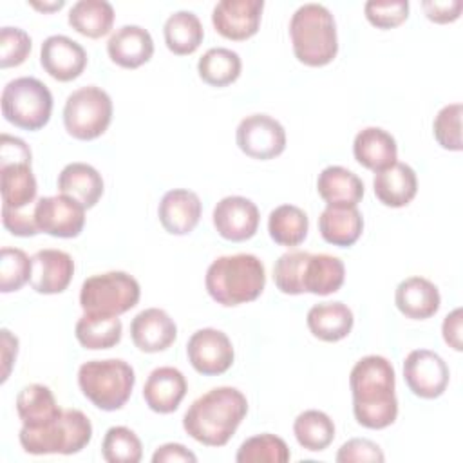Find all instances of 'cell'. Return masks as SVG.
Wrapping results in <instances>:
<instances>
[{"mask_svg": "<svg viewBox=\"0 0 463 463\" xmlns=\"http://www.w3.org/2000/svg\"><path fill=\"white\" fill-rule=\"evenodd\" d=\"M354 420L373 430L385 429L398 416L394 394L396 374L392 364L380 354L360 358L349 374Z\"/></svg>", "mask_w": 463, "mask_h": 463, "instance_id": "6da1fadb", "label": "cell"}, {"mask_svg": "<svg viewBox=\"0 0 463 463\" xmlns=\"http://www.w3.org/2000/svg\"><path fill=\"white\" fill-rule=\"evenodd\" d=\"M248 412L246 396L235 387H213L199 396L183 416V429L206 447H224Z\"/></svg>", "mask_w": 463, "mask_h": 463, "instance_id": "7a4b0ae2", "label": "cell"}, {"mask_svg": "<svg viewBox=\"0 0 463 463\" xmlns=\"http://www.w3.org/2000/svg\"><path fill=\"white\" fill-rule=\"evenodd\" d=\"M208 295L224 307L255 300L266 286L262 260L251 253L222 255L215 259L204 277Z\"/></svg>", "mask_w": 463, "mask_h": 463, "instance_id": "3957f363", "label": "cell"}, {"mask_svg": "<svg viewBox=\"0 0 463 463\" xmlns=\"http://www.w3.org/2000/svg\"><path fill=\"white\" fill-rule=\"evenodd\" d=\"M289 38L297 60L307 67L327 65L338 52L336 24L322 4H304L293 13Z\"/></svg>", "mask_w": 463, "mask_h": 463, "instance_id": "277c9868", "label": "cell"}, {"mask_svg": "<svg viewBox=\"0 0 463 463\" xmlns=\"http://www.w3.org/2000/svg\"><path fill=\"white\" fill-rule=\"evenodd\" d=\"M92 438L90 420L78 409H61V412L42 427L20 429L18 439L27 454H78Z\"/></svg>", "mask_w": 463, "mask_h": 463, "instance_id": "5b68a950", "label": "cell"}, {"mask_svg": "<svg viewBox=\"0 0 463 463\" xmlns=\"http://www.w3.org/2000/svg\"><path fill=\"white\" fill-rule=\"evenodd\" d=\"M136 373L121 358L89 360L78 369V385L83 396L101 411L121 409L134 389Z\"/></svg>", "mask_w": 463, "mask_h": 463, "instance_id": "8992f818", "label": "cell"}, {"mask_svg": "<svg viewBox=\"0 0 463 463\" xmlns=\"http://www.w3.org/2000/svg\"><path fill=\"white\" fill-rule=\"evenodd\" d=\"M29 145L14 136H0V192L2 208L25 210L36 201V177L31 168Z\"/></svg>", "mask_w": 463, "mask_h": 463, "instance_id": "52a82bcc", "label": "cell"}, {"mask_svg": "<svg viewBox=\"0 0 463 463\" xmlns=\"http://www.w3.org/2000/svg\"><path fill=\"white\" fill-rule=\"evenodd\" d=\"M2 116L24 130H40L51 119L52 94L49 87L33 76L11 80L2 90Z\"/></svg>", "mask_w": 463, "mask_h": 463, "instance_id": "ba28073f", "label": "cell"}, {"mask_svg": "<svg viewBox=\"0 0 463 463\" xmlns=\"http://www.w3.org/2000/svg\"><path fill=\"white\" fill-rule=\"evenodd\" d=\"M141 297L139 282L125 271H107L83 280L80 306L83 313L118 317L132 309Z\"/></svg>", "mask_w": 463, "mask_h": 463, "instance_id": "9c48e42d", "label": "cell"}, {"mask_svg": "<svg viewBox=\"0 0 463 463\" xmlns=\"http://www.w3.org/2000/svg\"><path fill=\"white\" fill-rule=\"evenodd\" d=\"M112 121V99L96 85H85L71 92L63 105L65 130L80 139L90 141L99 137Z\"/></svg>", "mask_w": 463, "mask_h": 463, "instance_id": "30bf717a", "label": "cell"}, {"mask_svg": "<svg viewBox=\"0 0 463 463\" xmlns=\"http://www.w3.org/2000/svg\"><path fill=\"white\" fill-rule=\"evenodd\" d=\"M237 146L250 157L268 161L286 148V130L268 114H251L241 119L235 132Z\"/></svg>", "mask_w": 463, "mask_h": 463, "instance_id": "8fae6325", "label": "cell"}, {"mask_svg": "<svg viewBox=\"0 0 463 463\" xmlns=\"http://www.w3.org/2000/svg\"><path fill=\"white\" fill-rule=\"evenodd\" d=\"M33 213L38 232L51 237L72 239L85 226V206L63 194L40 197L33 206Z\"/></svg>", "mask_w": 463, "mask_h": 463, "instance_id": "7c38bea8", "label": "cell"}, {"mask_svg": "<svg viewBox=\"0 0 463 463\" xmlns=\"http://www.w3.org/2000/svg\"><path fill=\"white\" fill-rule=\"evenodd\" d=\"M403 378L414 396L434 400L449 385V365L430 349H414L403 360Z\"/></svg>", "mask_w": 463, "mask_h": 463, "instance_id": "4fadbf2b", "label": "cell"}, {"mask_svg": "<svg viewBox=\"0 0 463 463\" xmlns=\"http://www.w3.org/2000/svg\"><path fill=\"white\" fill-rule=\"evenodd\" d=\"M186 354L192 367L204 376L226 373L235 358L228 335L213 327L197 329L186 342Z\"/></svg>", "mask_w": 463, "mask_h": 463, "instance_id": "5bb4252c", "label": "cell"}, {"mask_svg": "<svg viewBox=\"0 0 463 463\" xmlns=\"http://www.w3.org/2000/svg\"><path fill=\"white\" fill-rule=\"evenodd\" d=\"M217 233L232 242L251 239L259 230L260 213L257 204L242 195L222 197L212 213Z\"/></svg>", "mask_w": 463, "mask_h": 463, "instance_id": "9a60e30c", "label": "cell"}, {"mask_svg": "<svg viewBox=\"0 0 463 463\" xmlns=\"http://www.w3.org/2000/svg\"><path fill=\"white\" fill-rule=\"evenodd\" d=\"M264 0H221L212 11L215 31L235 42H242L257 34Z\"/></svg>", "mask_w": 463, "mask_h": 463, "instance_id": "2e32d148", "label": "cell"}, {"mask_svg": "<svg viewBox=\"0 0 463 463\" xmlns=\"http://www.w3.org/2000/svg\"><path fill=\"white\" fill-rule=\"evenodd\" d=\"M43 71L58 81L76 80L87 67V52L76 40L65 34H52L40 47Z\"/></svg>", "mask_w": 463, "mask_h": 463, "instance_id": "e0dca14e", "label": "cell"}, {"mask_svg": "<svg viewBox=\"0 0 463 463\" xmlns=\"http://www.w3.org/2000/svg\"><path fill=\"white\" fill-rule=\"evenodd\" d=\"M31 269V286L36 293L56 295L69 288L74 275V260L72 257L56 248L38 250L33 257Z\"/></svg>", "mask_w": 463, "mask_h": 463, "instance_id": "ac0fdd59", "label": "cell"}, {"mask_svg": "<svg viewBox=\"0 0 463 463\" xmlns=\"http://www.w3.org/2000/svg\"><path fill=\"white\" fill-rule=\"evenodd\" d=\"M177 336V326L172 317L159 307L139 311L130 322V338L143 353H159L168 349Z\"/></svg>", "mask_w": 463, "mask_h": 463, "instance_id": "d6986e66", "label": "cell"}, {"mask_svg": "<svg viewBox=\"0 0 463 463\" xmlns=\"http://www.w3.org/2000/svg\"><path fill=\"white\" fill-rule=\"evenodd\" d=\"M203 204L195 192L186 188L168 190L157 206L161 226L172 235H188L201 219Z\"/></svg>", "mask_w": 463, "mask_h": 463, "instance_id": "ffe728a7", "label": "cell"}, {"mask_svg": "<svg viewBox=\"0 0 463 463\" xmlns=\"http://www.w3.org/2000/svg\"><path fill=\"white\" fill-rule=\"evenodd\" d=\"M186 391L188 383L184 374L175 367L163 365L156 367L148 374L143 385V398L150 411L159 414H170L177 411Z\"/></svg>", "mask_w": 463, "mask_h": 463, "instance_id": "44dd1931", "label": "cell"}, {"mask_svg": "<svg viewBox=\"0 0 463 463\" xmlns=\"http://www.w3.org/2000/svg\"><path fill=\"white\" fill-rule=\"evenodd\" d=\"M107 52L110 60L123 69H137L154 54V40L141 25H121L109 42Z\"/></svg>", "mask_w": 463, "mask_h": 463, "instance_id": "7402d4cb", "label": "cell"}, {"mask_svg": "<svg viewBox=\"0 0 463 463\" xmlns=\"http://www.w3.org/2000/svg\"><path fill=\"white\" fill-rule=\"evenodd\" d=\"M394 304L402 315L412 320H425L438 313L441 297L434 282L425 277H407L394 291Z\"/></svg>", "mask_w": 463, "mask_h": 463, "instance_id": "603a6c76", "label": "cell"}, {"mask_svg": "<svg viewBox=\"0 0 463 463\" xmlns=\"http://www.w3.org/2000/svg\"><path fill=\"white\" fill-rule=\"evenodd\" d=\"M373 188L376 199L391 208L407 206L418 192V177L412 166L396 161L385 170L374 172Z\"/></svg>", "mask_w": 463, "mask_h": 463, "instance_id": "cb8c5ba5", "label": "cell"}, {"mask_svg": "<svg viewBox=\"0 0 463 463\" xmlns=\"http://www.w3.org/2000/svg\"><path fill=\"white\" fill-rule=\"evenodd\" d=\"M354 159L373 172L389 168L398 159L396 139L380 127L362 128L353 141Z\"/></svg>", "mask_w": 463, "mask_h": 463, "instance_id": "d4e9b609", "label": "cell"}, {"mask_svg": "<svg viewBox=\"0 0 463 463\" xmlns=\"http://www.w3.org/2000/svg\"><path fill=\"white\" fill-rule=\"evenodd\" d=\"M318 230L326 242L349 248L362 235L364 217L356 206L327 204L318 217Z\"/></svg>", "mask_w": 463, "mask_h": 463, "instance_id": "484cf974", "label": "cell"}, {"mask_svg": "<svg viewBox=\"0 0 463 463\" xmlns=\"http://www.w3.org/2000/svg\"><path fill=\"white\" fill-rule=\"evenodd\" d=\"M58 192L72 197L85 208L96 206L99 197L103 195V177L101 174L89 163H69L58 174Z\"/></svg>", "mask_w": 463, "mask_h": 463, "instance_id": "4316f807", "label": "cell"}, {"mask_svg": "<svg viewBox=\"0 0 463 463\" xmlns=\"http://www.w3.org/2000/svg\"><path fill=\"white\" fill-rule=\"evenodd\" d=\"M306 322L315 338L338 342L351 333L354 317L344 302H320L307 311Z\"/></svg>", "mask_w": 463, "mask_h": 463, "instance_id": "83f0119b", "label": "cell"}, {"mask_svg": "<svg viewBox=\"0 0 463 463\" xmlns=\"http://www.w3.org/2000/svg\"><path fill=\"white\" fill-rule=\"evenodd\" d=\"M318 195L327 204H345L356 206L364 197L362 179L340 165L326 166L317 179Z\"/></svg>", "mask_w": 463, "mask_h": 463, "instance_id": "f1b7e54d", "label": "cell"}, {"mask_svg": "<svg viewBox=\"0 0 463 463\" xmlns=\"http://www.w3.org/2000/svg\"><path fill=\"white\" fill-rule=\"evenodd\" d=\"M345 279L344 262L329 253H309L304 264L302 289L313 295H331L338 291Z\"/></svg>", "mask_w": 463, "mask_h": 463, "instance_id": "f546056e", "label": "cell"}, {"mask_svg": "<svg viewBox=\"0 0 463 463\" xmlns=\"http://www.w3.org/2000/svg\"><path fill=\"white\" fill-rule=\"evenodd\" d=\"M16 412L24 427H42L52 421L61 409L56 403L52 391L42 383L25 385L16 396Z\"/></svg>", "mask_w": 463, "mask_h": 463, "instance_id": "4dcf8cb0", "label": "cell"}, {"mask_svg": "<svg viewBox=\"0 0 463 463\" xmlns=\"http://www.w3.org/2000/svg\"><path fill=\"white\" fill-rule=\"evenodd\" d=\"M163 36L170 52L184 56L197 51L204 38V29L195 13L175 11L166 18L163 25Z\"/></svg>", "mask_w": 463, "mask_h": 463, "instance_id": "1f68e13d", "label": "cell"}, {"mask_svg": "<svg viewBox=\"0 0 463 463\" xmlns=\"http://www.w3.org/2000/svg\"><path fill=\"white\" fill-rule=\"evenodd\" d=\"M67 20L76 33L87 38H101L112 29L114 7L107 0H80L71 7Z\"/></svg>", "mask_w": 463, "mask_h": 463, "instance_id": "d6a6232c", "label": "cell"}, {"mask_svg": "<svg viewBox=\"0 0 463 463\" xmlns=\"http://www.w3.org/2000/svg\"><path fill=\"white\" fill-rule=\"evenodd\" d=\"M123 333V324L118 317L109 315H94L83 313V317L76 322L74 335L76 340L85 349H110L119 344Z\"/></svg>", "mask_w": 463, "mask_h": 463, "instance_id": "836d02e7", "label": "cell"}, {"mask_svg": "<svg viewBox=\"0 0 463 463\" xmlns=\"http://www.w3.org/2000/svg\"><path fill=\"white\" fill-rule=\"evenodd\" d=\"M309 230L306 212L295 204H280L269 212L268 232L280 246H298Z\"/></svg>", "mask_w": 463, "mask_h": 463, "instance_id": "e575fe53", "label": "cell"}, {"mask_svg": "<svg viewBox=\"0 0 463 463\" xmlns=\"http://www.w3.org/2000/svg\"><path fill=\"white\" fill-rule=\"evenodd\" d=\"M241 56L226 47L208 49L197 61L199 78L212 87H226L241 76Z\"/></svg>", "mask_w": 463, "mask_h": 463, "instance_id": "d590c367", "label": "cell"}, {"mask_svg": "<svg viewBox=\"0 0 463 463\" xmlns=\"http://www.w3.org/2000/svg\"><path fill=\"white\" fill-rule=\"evenodd\" d=\"M293 434L302 449L320 452L326 450L335 439V423L326 412L309 409L295 418Z\"/></svg>", "mask_w": 463, "mask_h": 463, "instance_id": "8d00e7d4", "label": "cell"}, {"mask_svg": "<svg viewBox=\"0 0 463 463\" xmlns=\"http://www.w3.org/2000/svg\"><path fill=\"white\" fill-rule=\"evenodd\" d=\"M289 458L286 441L269 432L248 438L235 454L237 463H286Z\"/></svg>", "mask_w": 463, "mask_h": 463, "instance_id": "74e56055", "label": "cell"}, {"mask_svg": "<svg viewBox=\"0 0 463 463\" xmlns=\"http://www.w3.org/2000/svg\"><path fill=\"white\" fill-rule=\"evenodd\" d=\"M101 456L107 463H137L143 458V445L132 429L116 425L103 436Z\"/></svg>", "mask_w": 463, "mask_h": 463, "instance_id": "f35d334b", "label": "cell"}, {"mask_svg": "<svg viewBox=\"0 0 463 463\" xmlns=\"http://www.w3.org/2000/svg\"><path fill=\"white\" fill-rule=\"evenodd\" d=\"M33 262L20 248L4 246L0 250V291H18L31 280Z\"/></svg>", "mask_w": 463, "mask_h": 463, "instance_id": "ab89813d", "label": "cell"}, {"mask_svg": "<svg viewBox=\"0 0 463 463\" xmlns=\"http://www.w3.org/2000/svg\"><path fill=\"white\" fill-rule=\"evenodd\" d=\"M307 251H288L279 257V260L273 266V280L279 291L286 295H300L302 289V275H304V264L307 260Z\"/></svg>", "mask_w": 463, "mask_h": 463, "instance_id": "60d3db41", "label": "cell"}, {"mask_svg": "<svg viewBox=\"0 0 463 463\" xmlns=\"http://www.w3.org/2000/svg\"><path fill=\"white\" fill-rule=\"evenodd\" d=\"M461 103L445 105L434 118L432 132L438 145L445 150L459 152L461 145Z\"/></svg>", "mask_w": 463, "mask_h": 463, "instance_id": "b9f144b4", "label": "cell"}, {"mask_svg": "<svg viewBox=\"0 0 463 463\" xmlns=\"http://www.w3.org/2000/svg\"><path fill=\"white\" fill-rule=\"evenodd\" d=\"M365 18L378 29H392L403 24L409 16L407 0H369L364 5Z\"/></svg>", "mask_w": 463, "mask_h": 463, "instance_id": "7bdbcfd3", "label": "cell"}, {"mask_svg": "<svg viewBox=\"0 0 463 463\" xmlns=\"http://www.w3.org/2000/svg\"><path fill=\"white\" fill-rule=\"evenodd\" d=\"M31 52V36L20 27L0 29V67H18Z\"/></svg>", "mask_w": 463, "mask_h": 463, "instance_id": "ee69618b", "label": "cell"}, {"mask_svg": "<svg viewBox=\"0 0 463 463\" xmlns=\"http://www.w3.org/2000/svg\"><path fill=\"white\" fill-rule=\"evenodd\" d=\"M335 459L338 463H382L385 461V456L374 441L367 438H353L338 449Z\"/></svg>", "mask_w": 463, "mask_h": 463, "instance_id": "f6af8a7d", "label": "cell"}, {"mask_svg": "<svg viewBox=\"0 0 463 463\" xmlns=\"http://www.w3.org/2000/svg\"><path fill=\"white\" fill-rule=\"evenodd\" d=\"M2 222L7 232L18 237H33L38 232V226L34 222V213H29L25 210H5L2 208Z\"/></svg>", "mask_w": 463, "mask_h": 463, "instance_id": "bcb514c9", "label": "cell"}, {"mask_svg": "<svg viewBox=\"0 0 463 463\" xmlns=\"http://www.w3.org/2000/svg\"><path fill=\"white\" fill-rule=\"evenodd\" d=\"M421 7L425 11V16L430 22L450 24V22L459 18L461 9H463V2L461 0H445V2L425 0V2H421Z\"/></svg>", "mask_w": 463, "mask_h": 463, "instance_id": "7dc6e473", "label": "cell"}, {"mask_svg": "<svg viewBox=\"0 0 463 463\" xmlns=\"http://www.w3.org/2000/svg\"><path fill=\"white\" fill-rule=\"evenodd\" d=\"M172 461L195 463L197 456L181 443H165L157 447L156 452L152 454V463H172Z\"/></svg>", "mask_w": 463, "mask_h": 463, "instance_id": "c3c4849f", "label": "cell"}, {"mask_svg": "<svg viewBox=\"0 0 463 463\" xmlns=\"http://www.w3.org/2000/svg\"><path fill=\"white\" fill-rule=\"evenodd\" d=\"M441 333H443V340L445 344H449V347H452L454 351H461L463 349V342H461V307H456L454 311H450L443 324H441Z\"/></svg>", "mask_w": 463, "mask_h": 463, "instance_id": "681fc988", "label": "cell"}, {"mask_svg": "<svg viewBox=\"0 0 463 463\" xmlns=\"http://www.w3.org/2000/svg\"><path fill=\"white\" fill-rule=\"evenodd\" d=\"M0 338H2V383H4L9 378V373L18 354V338L5 327L0 331Z\"/></svg>", "mask_w": 463, "mask_h": 463, "instance_id": "f907efd6", "label": "cell"}, {"mask_svg": "<svg viewBox=\"0 0 463 463\" xmlns=\"http://www.w3.org/2000/svg\"><path fill=\"white\" fill-rule=\"evenodd\" d=\"M34 9H38V11H58V9H61L63 5H65V2L63 0H58V2H51V4H47V2H43V4H40V2H29Z\"/></svg>", "mask_w": 463, "mask_h": 463, "instance_id": "816d5d0a", "label": "cell"}]
</instances>
